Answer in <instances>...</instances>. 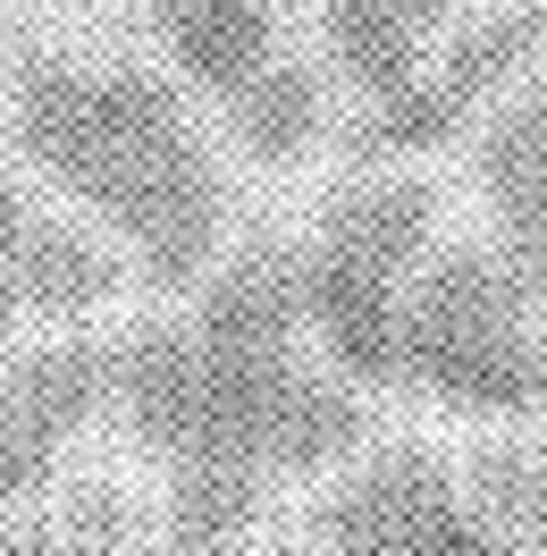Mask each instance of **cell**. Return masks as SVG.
<instances>
[{
    "instance_id": "1",
    "label": "cell",
    "mask_w": 547,
    "mask_h": 556,
    "mask_svg": "<svg viewBox=\"0 0 547 556\" xmlns=\"http://www.w3.org/2000/svg\"><path fill=\"white\" fill-rule=\"evenodd\" d=\"M506 253H446L405 295V380L455 414H547V329Z\"/></svg>"
},
{
    "instance_id": "2",
    "label": "cell",
    "mask_w": 547,
    "mask_h": 556,
    "mask_svg": "<svg viewBox=\"0 0 547 556\" xmlns=\"http://www.w3.org/2000/svg\"><path fill=\"white\" fill-rule=\"evenodd\" d=\"M430 262V194L362 186L304 253V320L354 380H405V278Z\"/></svg>"
},
{
    "instance_id": "3",
    "label": "cell",
    "mask_w": 547,
    "mask_h": 556,
    "mask_svg": "<svg viewBox=\"0 0 547 556\" xmlns=\"http://www.w3.org/2000/svg\"><path fill=\"white\" fill-rule=\"evenodd\" d=\"M177 127H186L177 102L127 68H35L17 85V143L85 203H102L110 177L152 143H169Z\"/></svg>"
},
{
    "instance_id": "4",
    "label": "cell",
    "mask_w": 547,
    "mask_h": 556,
    "mask_svg": "<svg viewBox=\"0 0 547 556\" xmlns=\"http://www.w3.org/2000/svg\"><path fill=\"white\" fill-rule=\"evenodd\" d=\"M539 51H547V17H539V9H513V17H497V26L463 35L446 60H421L396 93H379V102H371L362 127H371L379 152L446 143L455 127H472L506 85H522V76L539 68Z\"/></svg>"
},
{
    "instance_id": "5",
    "label": "cell",
    "mask_w": 547,
    "mask_h": 556,
    "mask_svg": "<svg viewBox=\"0 0 547 556\" xmlns=\"http://www.w3.org/2000/svg\"><path fill=\"white\" fill-rule=\"evenodd\" d=\"M102 211L118 219V237L143 253L152 278H203L219 253V169L186 127L169 143H152L136 169L110 177Z\"/></svg>"
},
{
    "instance_id": "6",
    "label": "cell",
    "mask_w": 547,
    "mask_h": 556,
    "mask_svg": "<svg viewBox=\"0 0 547 556\" xmlns=\"http://www.w3.org/2000/svg\"><path fill=\"white\" fill-rule=\"evenodd\" d=\"M110 396V363L93 346H42L0 380V497H35L68 439Z\"/></svg>"
},
{
    "instance_id": "7",
    "label": "cell",
    "mask_w": 547,
    "mask_h": 556,
    "mask_svg": "<svg viewBox=\"0 0 547 556\" xmlns=\"http://www.w3.org/2000/svg\"><path fill=\"white\" fill-rule=\"evenodd\" d=\"M480 194L497 211V253L513 262V278L547 295V60L513 85L480 136Z\"/></svg>"
},
{
    "instance_id": "8",
    "label": "cell",
    "mask_w": 547,
    "mask_h": 556,
    "mask_svg": "<svg viewBox=\"0 0 547 556\" xmlns=\"http://www.w3.org/2000/svg\"><path fill=\"white\" fill-rule=\"evenodd\" d=\"M446 497H463V489L430 455H379V464H362L354 481H338L320 497L311 531H320L329 556H405Z\"/></svg>"
},
{
    "instance_id": "9",
    "label": "cell",
    "mask_w": 547,
    "mask_h": 556,
    "mask_svg": "<svg viewBox=\"0 0 547 556\" xmlns=\"http://www.w3.org/2000/svg\"><path fill=\"white\" fill-rule=\"evenodd\" d=\"M304 313V262L287 253H244L219 270V287L203 295V338L211 354H287Z\"/></svg>"
},
{
    "instance_id": "10",
    "label": "cell",
    "mask_w": 547,
    "mask_h": 556,
    "mask_svg": "<svg viewBox=\"0 0 547 556\" xmlns=\"http://www.w3.org/2000/svg\"><path fill=\"white\" fill-rule=\"evenodd\" d=\"M430 35H438V0H329V60L362 85V102L396 93L421 68Z\"/></svg>"
},
{
    "instance_id": "11",
    "label": "cell",
    "mask_w": 547,
    "mask_h": 556,
    "mask_svg": "<svg viewBox=\"0 0 547 556\" xmlns=\"http://www.w3.org/2000/svg\"><path fill=\"white\" fill-rule=\"evenodd\" d=\"M161 35H169L177 68L237 93L270 68V9L262 0H161Z\"/></svg>"
},
{
    "instance_id": "12",
    "label": "cell",
    "mask_w": 547,
    "mask_h": 556,
    "mask_svg": "<svg viewBox=\"0 0 547 556\" xmlns=\"http://www.w3.org/2000/svg\"><path fill=\"white\" fill-rule=\"evenodd\" d=\"M262 515V472L244 464H177L169 489V548L177 556H228Z\"/></svg>"
},
{
    "instance_id": "13",
    "label": "cell",
    "mask_w": 547,
    "mask_h": 556,
    "mask_svg": "<svg viewBox=\"0 0 547 556\" xmlns=\"http://www.w3.org/2000/svg\"><path fill=\"white\" fill-rule=\"evenodd\" d=\"M9 287H17V304H26V313L68 320V313H93V304H102L110 262L76 237V228L35 219V228H26V244H17V262H9Z\"/></svg>"
},
{
    "instance_id": "14",
    "label": "cell",
    "mask_w": 547,
    "mask_h": 556,
    "mask_svg": "<svg viewBox=\"0 0 547 556\" xmlns=\"http://www.w3.org/2000/svg\"><path fill=\"white\" fill-rule=\"evenodd\" d=\"M228 102H237V136L253 143V161H295L320 136V85L304 68H262Z\"/></svg>"
},
{
    "instance_id": "15",
    "label": "cell",
    "mask_w": 547,
    "mask_h": 556,
    "mask_svg": "<svg viewBox=\"0 0 547 556\" xmlns=\"http://www.w3.org/2000/svg\"><path fill=\"white\" fill-rule=\"evenodd\" d=\"M480 497L488 522H506L522 556H547V430L531 447H497L480 464Z\"/></svg>"
},
{
    "instance_id": "16",
    "label": "cell",
    "mask_w": 547,
    "mask_h": 556,
    "mask_svg": "<svg viewBox=\"0 0 547 556\" xmlns=\"http://www.w3.org/2000/svg\"><path fill=\"white\" fill-rule=\"evenodd\" d=\"M405 556H506V531L480 515L472 497H446L438 515H430V531H421Z\"/></svg>"
},
{
    "instance_id": "17",
    "label": "cell",
    "mask_w": 547,
    "mask_h": 556,
    "mask_svg": "<svg viewBox=\"0 0 547 556\" xmlns=\"http://www.w3.org/2000/svg\"><path fill=\"white\" fill-rule=\"evenodd\" d=\"M26 228H35V211H26V194L0 177V270L17 262V244H26Z\"/></svg>"
}]
</instances>
